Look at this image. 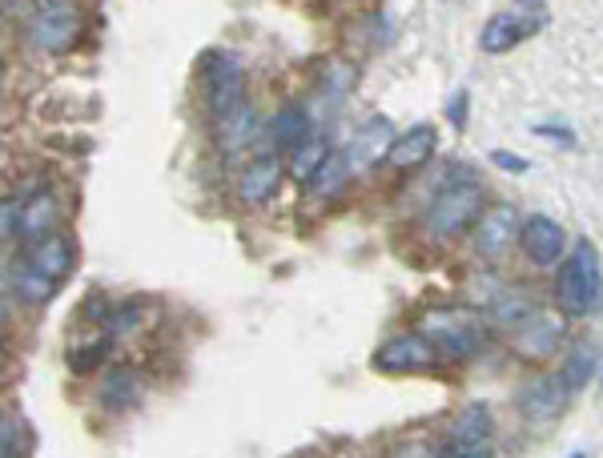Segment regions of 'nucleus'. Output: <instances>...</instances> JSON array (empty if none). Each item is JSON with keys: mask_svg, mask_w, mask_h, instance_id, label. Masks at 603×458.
I'll return each instance as SVG.
<instances>
[{"mask_svg": "<svg viewBox=\"0 0 603 458\" xmlns=\"http://www.w3.org/2000/svg\"><path fill=\"white\" fill-rule=\"evenodd\" d=\"M555 298L571 318H588L603 310V265L591 242H579V249L564 262L555 277Z\"/></svg>", "mask_w": 603, "mask_h": 458, "instance_id": "f257e3e1", "label": "nucleus"}, {"mask_svg": "<svg viewBox=\"0 0 603 458\" xmlns=\"http://www.w3.org/2000/svg\"><path fill=\"white\" fill-rule=\"evenodd\" d=\"M419 334L446 358H475L487 346L483 318L471 310H431L422 318Z\"/></svg>", "mask_w": 603, "mask_h": 458, "instance_id": "f03ea898", "label": "nucleus"}, {"mask_svg": "<svg viewBox=\"0 0 603 458\" xmlns=\"http://www.w3.org/2000/svg\"><path fill=\"white\" fill-rule=\"evenodd\" d=\"M479 213H483V185L451 182L443 194L431 201V210H427V230L446 242V237L467 234V230L479 222Z\"/></svg>", "mask_w": 603, "mask_h": 458, "instance_id": "7ed1b4c3", "label": "nucleus"}, {"mask_svg": "<svg viewBox=\"0 0 603 458\" xmlns=\"http://www.w3.org/2000/svg\"><path fill=\"white\" fill-rule=\"evenodd\" d=\"M81 28H85V16L73 0H49L40 4L33 25H28V37L37 45L40 53H69L73 45L81 40Z\"/></svg>", "mask_w": 603, "mask_h": 458, "instance_id": "20e7f679", "label": "nucleus"}, {"mask_svg": "<svg viewBox=\"0 0 603 458\" xmlns=\"http://www.w3.org/2000/svg\"><path fill=\"white\" fill-rule=\"evenodd\" d=\"M201 81H206V101H210L213 117H222V113H230L234 106L246 101V69H242V61L234 53L206 57Z\"/></svg>", "mask_w": 603, "mask_h": 458, "instance_id": "39448f33", "label": "nucleus"}, {"mask_svg": "<svg viewBox=\"0 0 603 458\" xmlns=\"http://www.w3.org/2000/svg\"><path fill=\"white\" fill-rule=\"evenodd\" d=\"M391 141H394L391 117L362 121L355 129V137H350V145H346V165H350V173H367L374 165H382L386 153H391Z\"/></svg>", "mask_w": 603, "mask_h": 458, "instance_id": "423d86ee", "label": "nucleus"}, {"mask_svg": "<svg viewBox=\"0 0 603 458\" xmlns=\"http://www.w3.org/2000/svg\"><path fill=\"white\" fill-rule=\"evenodd\" d=\"M567 398H571V386L564 382V374H547V379H531L519 394V410H524L527 422H555L567 410Z\"/></svg>", "mask_w": 603, "mask_h": 458, "instance_id": "0eeeda50", "label": "nucleus"}, {"mask_svg": "<svg viewBox=\"0 0 603 458\" xmlns=\"http://www.w3.org/2000/svg\"><path fill=\"white\" fill-rule=\"evenodd\" d=\"M515 230H519V213L507 201L479 213V222H475V249H479V258L499 262L515 246Z\"/></svg>", "mask_w": 603, "mask_h": 458, "instance_id": "6e6552de", "label": "nucleus"}, {"mask_svg": "<svg viewBox=\"0 0 603 458\" xmlns=\"http://www.w3.org/2000/svg\"><path fill=\"white\" fill-rule=\"evenodd\" d=\"M434 358H439V350L415 330V334H398V338L386 342L374 354V367L386 370V374H415V370H431Z\"/></svg>", "mask_w": 603, "mask_h": 458, "instance_id": "1a4fd4ad", "label": "nucleus"}, {"mask_svg": "<svg viewBox=\"0 0 603 458\" xmlns=\"http://www.w3.org/2000/svg\"><path fill=\"white\" fill-rule=\"evenodd\" d=\"M487 438H491V410H487L483 403H475V406H467L459 419H455V426H451V443H446V455H455V458H483V455H491Z\"/></svg>", "mask_w": 603, "mask_h": 458, "instance_id": "9d476101", "label": "nucleus"}, {"mask_svg": "<svg viewBox=\"0 0 603 458\" xmlns=\"http://www.w3.org/2000/svg\"><path fill=\"white\" fill-rule=\"evenodd\" d=\"M567 326L564 318L555 314H539V310H531V314L515 326V346H519V354L524 358H547V354L559 350V342H564Z\"/></svg>", "mask_w": 603, "mask_h": 458, "instance_id": "9b49d317", "label": "nucleus"}, {"mask_svg": "<svg viewBox=\"0 0 603 458\" xmlns=\"http://www.w3.org/2000/svg\"><path fill=\"white\" fill-rule=\"evenodd\" d=\"M519 246H524V253L531 258V262L551 265V262L564 258L567 234L559 230V222H551V218L536 213V218H527V222L519 225Z\"/></svg>", "mask_w": 603, "mask_h": 458, "instance_id": "f8f14e48", "label": "nucleus"}, {"mask_svg": "<svg viewBox=\"0 0 603 458\" xmlns=\"http://www.w3.org/2000/svg\"><path fill=\"white\" fill-rule=\"evenodd\" d=\"M543 25V16H515V13H495L491 21L483 25V33H479V49L491 57L499 53H512L515 45L527 37V33H536V28Z\"/></svg>", "mask_w": 603, "mask_h": 458, "instance_id": "ddd939ff", "label": "nucleus"}, {"mask_svg": "<svg viewBox=\"0 0 603 458\" xmlns=\"http://www.w3.org/2000/svg\"><path fill=\"white\" fill-rule=\"evenodd\" d=\"M141 398H145V379L130 367L109 370L106 382L97 386V403L109 414H130L133 406H141Z\"/></svg>", "mask_w": 603, "mask_h": 458, "instance_id": "4468645a", "label": "nucleus"}, {"mask_svg": "<svg viewBox=\"0 0 603 458\" xmlns=\"http://www.w3.org/2000/svg\"><path fill=\"white\" fill-rule=\"evenodd\" d=\"M73 262H77V246H73V237H65V234L40 237L37 246H33V253H28V265L40 270L45 277H53V282L73 274Z\"/></svg>", "mask_w": 603, "mask_h": 458, "instance_id": "2eb2a0df", "label": "nucleus"}, {"mask_svg": "<svg viewBox=\"0 0 603 458\" xmlns=\"http://www.w3.org/2000/svg\"><path fill=\"white\" fill-rule=\"evenodd\" d=\"M278 182H282V161L262 153V158H254L242 170V177H237V197L249 201V206H258V201H266V197L274 194Z\"/></svg>", "mask_w": 603, "mask_h": 458, "instance_id": "dca6fc26", "label": "nucleus"}, {"mask_svg": "<svg viewBox=\"0 0 603 458\" xmlns=\"http://www.w3.org/2000/svg\"><path fill=\"white\" fill-rule=\"evenodd\" d=\"M434 145H439V137H434L431 125H415V129H407L403 137H394L386 161L398 165V170H415V165H422V161L431 158Z\"/></svg>", "mask_w": 603, "mask_h": 458, "instance_id": "f3484780", "label": "nucleus"}, {"mask_svg": "<svg viewBox=\"0 0 603 458\" xmlns=\"http://www.w3.org/2000/svg\"><path fill=\"white\" fill-rule=\"evenodd\" d=\"M218 137H222L225 153H242L246 145L258 141V113L242 101V106H234L230 113H222L218 117Z\"/></svg>", "mask_w": 603, "mask_h": 458, "instance_id": "a211bd4d", "label": "nucleus"}, {"mask_svg": "<svg viewBox=\"0 0 603 458\" xmlns=\"http://www.w3.org/2000/svg\"><path fill=\"white\" fill-rule=\"evenodd\" d=\"M57 222H61V206H57L49 194H37L21 210V222H16V234H25L28 242H40V237L57 234Z\"/></svg>", "mask_w": 603, "mask_h": 458, "instance_id": "6ab92c4d", "label": "nucleus"}, {"mask_svg": "<svg viewBox=\"0 0 603 458\" xmlns=\"http://www.w3.org/2000/svg\"><path fill=\"white\" fill-rule=\"evenodd\" d=\"M327 137H318V133H306L294 149H290V177L294 182H310V173L327 161Z\"/></svg>", "mask_w": 603, "mask_h": 458, "instance_id": "aec40b11", "label": "nucleus"}, {"mask_svg": "<svg viewBox=\"0 0 603 458\" xmlns=\"http://www.w3.org/2000/svg\"><path fill=\"white\" fill-rule=\"evenodd\" d=\"M346 182H350L346 153H327V161H322V165L310 173V182H306V185H310L318 197H339L342 189H346Z\"/></svg>", "mask_w": 603, "mask_h": 458, "instance_id": "412c9836", "label": "nucleus"}, {"mask_svg": "<svg viewBox=\"0 0 603 458\" xmlns=\"http://www.w3.org/2000/svg\"><path fill=\"white\" fill-rule=\"evenodd\" d=\"M531 310H536V301L527 298V294H515V289H499L495 298H491V318L507 322V326H519Z\"/></svg>", "mask_w": 603, "mask_h": 458, "instance_id": "4be33fe9", "label": "nucleus"}, {"mask_svg": "<svg viewBox=\"0 0 603 458\" xmlns=\"http://www.w3.org/2000/svg\"><path fill=\"white\" fill-rule=\"evenodd\" d=\"M266 133H270V141L274 145H290V149H294V145L310 133V121H306L302 109H286V113H278V117L270 121V129Z\"/></svg>", "mask_w": 603, "mask_h": 458, "instance_id": "5701e85b", "label": "nucleus"}, {"mask_svg": "<svg viewBox=\"0 0 603 458\" xmlns=\"http://www.w3.org/2000/svg\"><path fill=\"white\" fill-rule=\"evenodd\" d=\"M591 374H595V346L591 342H579L576 350L567 354L564 362V382L571 386V391H579V386H588Z\"/></svg>", "mask_w": 603, "mask_h": 458, "instance_id": "b1692460", "label": "nucleus"}, {"mask_svg": "<svg viewBox=\"0 0 603 458\" xmlns=\"http://www.w3.org/2000/svg\"><path fill=\"white\" fill-rule=\"evenodd\" d=\"M16 294H21L25 301H33V306H45V301L57 294V282L28 265V270H21V274H16Z\"/></svg>", "mask_w": 603, "mask_h": 458, "instance_id": "393cba45", "label": "nucleus"}, {"mask_svg": "<svg viewBox=\"0 0 603 458\" xmlns=\"http://www.w3.org/2000/svg\"><path fill=\"white\" fill-rule=\"evenodd\" d=\"M322 89H327L334 101H342L346 92L355 89V69L346 65V61H330V65L322 69Z\"/></svg>", "mask_w": 603, "mask_h": 458, "instance_id": "a878e982", "label": "nucleus"}, {"mask_svg": "<svg viewBox=\"0 0 603 458\" xmlns=\"http://www.w3.org/2000/svg\"><path fill=\"white\" fill-rule=\"evenodd\" d=\"M101 358H106V346H101V342H97V346H77V350L69 354V367L77 370V374H85V370H93Z\"/></svg>", "mask_w": 603, "mask_h": 458, "instance_id": "bb28decb", "label": "nucleus"}, {"mask_svg": "<svg viewBox=\"0 0 603 458\" xmlns=\"http://www.w3.org/2000/svg\"><path fill=\"white\" fill-rule=\"evenodd\" d=\"M21 450V431H16V422L0 419V458H9Z\"/></svg>", "mask_w": 603, "mask_h": 458, "instance_id": "cd10ccee", "label": "nucleus"}, {"mask_svg": "<svg viewBox=\"0 0 603 458\" xmlns=\"http://www.w3.org/2000/svg\"><path fill=\"white\" fill-rule=\"evenodd\" d=\"M467 106H471V92H455L451 101H446V117H451V125H467Z\"/></svg>", "mask_w": 603, "mask_h": 458, "instance_id": "c85d7f7f", "label": "nucleus"}, {"mask_svg": "<svg viewBox=\"0 0 603 458\" xmlns=\"http://www.w3.org/2000/svg\"><path fill=\"white\" fill-rule=\"evenodd\" d=\"M16 222H21V210H16L13 201H4V206H0V242L16 234Z\"/></svg>", "mask_w": 603, "mask_h": 458, "instance_id": "c756f323", "label": "nucleus"}, {"mask_svg": "<svg viewBox=\"0 0 603 458\" xmlns=\"http://www.w3.org/2000/svg\"><path fill=\"white\" fill-rule=\"evenodd\" d=\"M491 161H495L499 170H515V173H527V161H524V158H515V153H507V149H495V153H491Z\"/></svg>", "mask_w": 603, "mask_h": 458, "instance_id": "7c9ffc66", "label": "nucleus"}, {"mask_svg": "<svg viewBox=\"0 0 603 458\" xmlns=\"http://www.w3.org/2000/svg\"><path fill=\"white\" fill-rule=\"evenodd\" d=\"M141 322V310L137 306H121L118 314H113V330H133Z\"/></svg>", "mask_w": 603, "mask_h": 458, "instance_id": "2f4dec72", "label": "nucleus"}, {"mask_svg": "<svg viewBox=\"0 0 603 458\" xmlns=\"http://www.w3.org/2000/svg\"><path fill=\"white\" fill-rule=\"evenodd\" d=\"M536 137H551V141L576 145V133H571V129H559V125H536Z\"/></svg>", "mask_w": 603, "mask_h": 458, "instance_id": "473e14b6", "label": "nucleus"}, {"mask_svg": "<svg viewBox=\"0 0 603 458\" xmlns=\"http://www.w3.org/2000/svg\"><path fill=\"white\" fill-rule=\"evenodd\" d=\"M4 318H9V310H4V301H0V330H4Z\"/></svg>", "mask_w": 603, "mask_h": 458, "instance_id": "72a5a7b5", "label": "nucleus"}, {"mask_svg": "<svg viewBox=\"0 0 603 458\" xmlns=\"http://www.w3.org/2000/svg\"><path fill=\"white\" fill-rule=\"evenodd\" d=\"M515 4H543V0H515Z\"/></svg>", "mask_w": 603, "mask_h": 458, "instance_id": "f704fd0d", "label": "nucleus"}, {"mask_svg": "<svg viewBox=\"0 0 603 458\" xmlns=\"http://www.w3.org/2000/svg\"><path fill=\"white\" fill-rule=\"evenodd\" d=\"M0 28H4V21H0Z\"/></svg>", "mask_w": 603, "mask_h": 458, "instance_id": "c9c22d12", "label": "nucleus"}, {"mask_svg": "<svg viewBox=\"0 0 603 458\" xmlns=\"http://www.w3.org/2000/svg\"><path fill=\"white\" fill-rule=\"evenodd\" d=\"M0 73H4V69H0Z\"/></svg>", "mask_w": 603, "mask_h": 458, "instance_id": "e433bc0d", "label": "nucleus"}]
</instances>
